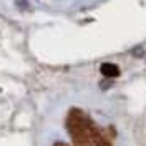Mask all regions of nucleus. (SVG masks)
<instances>
[{"label":"nucleus","instance_id":"nucleus-1","mask_svg":"<svg viewBox=\"0 0 146 146\" xmlns=\"http://www.w3.org/2000/svg\"><path fill=\"white\" fill-rule=\"evenodd\" d=\"M66 126L76 146H98L105 139L100 131L93 126L88 116L80 110H72L66 119Z\"/></svg>","mask_w":146,"mask_h":146},{"label":"nucleus","instance_id":"nucleus-2","mask_svg":"<svg viewBox=\"0 0 146 146\" xmlns=\"http://www.w3.org/2000/svg\"><path fill=\"white\" fill-rule=\"evenodd\" d=\"M100 72L105 78H116L119 75V68L115 63H103L100 66Z\"/></svg>","mask_w":146,"mask_h":146},{"label":"nucleus","instance_id":"nucleus-3","mask_svg":"<svg viewBox=\"0 0 146 146\" xmlns=\"http://www.w3.org/2000/svg\"><path fill=\"white\" fill-rule=\"evenodd\" d=\"M98 146H111V145H110V143L106 141V139H103V141H101V143H100Z\"/></svg>","mask_w":146,"mask_h":146},{"label":"nucleus","instance_id":"nucleus-4","mask_svg":"<svg viewBox=\"0 0 146 146\" xmlns=\"http://www.w3.org/2000/svg\"><path fill=\"white\" fill-rule=\"evenodd\" d=\"M55 146H68V145H65V143H56Z\"/></svg>","mask_w":146,"mask_h":146}]
</instances>
